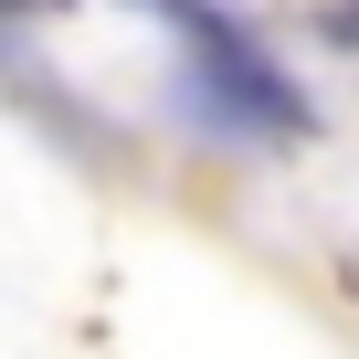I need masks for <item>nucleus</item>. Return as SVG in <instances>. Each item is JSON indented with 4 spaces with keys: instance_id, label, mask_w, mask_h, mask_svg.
I'll return each instance as SVG.
<instances>
[{
    "instance_id": "nucleus-1",
    "label": "nucleus",
    "mask_w": 359,
    "mask_h": 359,
    "mask_svg": "<svg viewBox=\"0 0 359 359\" xmlns=\"http://www.w3.org/2000/svg\"><path fill=\"white\" fill-rule=\"evenodd\" d=\"M158 11L180 22V43H191V95L212 106V116H233V127H275V137H306L317 116H306V95L212 11V0H158Z\"/></svg>"
},
{
    "instance_id": "nucleus-2",
    "label": "nucleus",
    "mask_w": 359,
    "mask_h": 359,
    "mask_svg": "<svg viewBox=\"0 0 359 359\" xmlns=\"http://www.w3.org/2000/svg\"><path fill=\"white\" fill-rule=\"evenodd\" d=\"M317 32H327V43H348V53H359V0H327V11H317Z\"/></svg>"
},
{
    "instance_id": "nucleus-3",
    "label": "nucleus",
    "mask_w": 359,
    "mask_h": 359,
    "mask_svg": "<svg viewBox=\"0 0 359 359\" xmlns=\"http://www.w3.org/2000/svg\"><path fill=\"white\" fill-rule=\"evenodd\" d=\"M0 11H53V0H0Z\"/></svg>"
}]
</instances>
